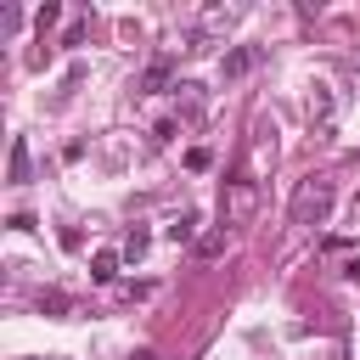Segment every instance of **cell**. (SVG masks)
Wrapping results in <instances>:
<instances>
[{
    "label": "cell",
    "instance_id": "cell-1",
    "mask_svg": "<svg viewBox=\"0 0 360 360\" xmlns=\"http://www.w3.org/2000/svg\"><path fill=\"white\" fill-rule=\"evenodd\" d=\"M332 202H338V186H332L326 174H304V180L292 186V197H287V219H292V225H326Z\"/></svg>",
    "mask_w": 360,
    "mask_h": 360
},
{
    "label": "cell",
    "instance_id": "cell-2",
    "mask_svg": "<svg viewBox=\"0 0 360 360\" xmlns=\"http://www.w3.org/2000/svg\"><path fill=\"white\" fill-rule=\"evenodd\" d=\"M253 214H259V186H253L248 174L225 180V191H219V219H225V225H248Z\"/></svg>",
    "mask_w": 360,
    "mask_h": 360
},
{
    "label": "cell",
    "instance_id": "cell-3",
    "mask_svg": "<svg viewBox=\"0 0 360 360\" xmlns=\"http://www.w3.org/2000/svg\"><path fill=\"white\" fill-rule=\"evenodd\" d=\"M259 62H264V45H236V51L219 56V73H225V79H242V73H253Z\"/></svg>",
    "mask_w": 360,
    "mask_h": 360
},
{
    "label": "cell",
    "instance_id": "cell-4",
    "mask_svg": "<svg viewBox=\"0 0 360 360\" xmlns=\"http://www.w3.org/2000/svg\"><path fill=\"white\" fill-rule=\"evenodd\" d=\"M197 225H202V214H197V208H180V214L163 225V236H169L174 248H197Z\"/></svg>",
    "mask_w": 360,
    "mask_h": 360
},
{
    "label": "cell",
    "instance_id": "cell-5",
    "mask_svg": "<svg viewBox=\"0 0 360 360\" xmlns=\"http://www.w3.org/2000/svg\"><path fill=\"white\" fill-rule=\"evenodd\" d=\"M6 180H11V186H28V180H34V163H28V141H22V135L11 141V158H6Z\"/></svg>",
    "mask_w": 360,
    "mask_h": 360
},
{
    "label": "cell",
    "instance_id": "cell-6",
    "mask_svg": "<svg viewBox=\"0 0 360 360\" xmlns=\"http://www.w3.org/2000/svg\"><path fill=\"white\" fill-rule=\"evenodd\" d=\"M118 259H124V253H112V248H101V253H90V281H101V287H107V281L118 276Z\"/></svg>",
    "mask_w": 360,
    "mask_h": 360
},
{
    "label": "cell",
    "instance_id": "cell-7",
    "mask_svg": "<svg viewBox=\"0 0 360 360\" xmlns=\"http://www.w3.org/2000/svg\"><path fill=\"white\" fill-rule=\"evenodd\" d=\"M169 73H174V68H169V62H163V56H158V62H152V68H146V73H141V84H135V90H141V96H158V90H163V84H169Z\"/></svg>",
    "mask_w": 360,
    "mask_h": 360
},
{
    "label": "cell",
    "instance_id": "cell-8",
    "mask_svg": "<svg viewBox=\"0 0 360 360\" xmlns=\"http://www.w3.org/2000/svg\"><path fill=\"white\" fill-rule=\"evenodd\" d=\"M309 124H321V129L332 124V90H326V84L309 90Z\"/></svg>",
    "mask_w": 360,
    "mask_h": 360
},
{
    "label": "cell",
    "instance_id": "cell-9",
    "mask_svg": "<svg viewBox=\"0 0 360 360\" xmlns=\"http://www.w3.org/2000/svg\"><path fill=\"white\" fill-rule=\"evenodd\" d=\"M39 309H45V315H68V309H73V298H68L62 287H45V292H39Z\"/></svg>",
    "mask_w": 360,
    "mask_h": 360
},
{
    "label": "cell",
    "instance_id": "cell-10",
    "mask_svg": "<svg viewBox=\"0 0 360 360\" xmlns=\"http://www.w3.org/2000/svg\"><path fill=\"white\" fill-rule=\"evenodd\" d=\"M197 259H219L225 253V231H208V236H197V248H191Z\"/></svg>",
    "mask_w": 360,
    "mask_h": 360
},
{
    "label": "cell",
    "instance_id": "cell-11",
    "mask_svg": "<svg viewBox=\"0 0 360 360\" xmlns=\"http://www.w3.org/2000/svg\"><path fill=\"white\" fill-rule=\"evenodd\" d=\"M146 242H152V236H146V231H141V225H135V231H129V236H124V259H129V264H135V259H141V253H146Z\"/></svg>",
    "mask_w": 360,
    "mask_h": 360
},
{
    "label": "cell",
    "instance_id": "cell-12",
    "mask_svg": "<svg viewBox=\"0 0 360 360\" xmlns=\"http://www.w3.org/2000/svg\"><path fill=\"white\" fill-rule=\"evenodd\" d=\"M56 17H62V6H56V0H45V6H39V11H34V22H39V34H45V28H51V22H56Z\"/></svg>",
    "mask_w": 360,
    "mask_h": 360
},
{
    "label": "cell",
    "instance_id": "cell-13",
    "mask_svg": "<svg viewBox=\"0 0 360 360\" xmlns=\"http://www.w3.org/2000/svg\"><path fill=\"white\" fill-rule=\"evenodd\" d=\"M186 169H197V174H202V169H208V152H202V146H191V152H186Z\"/></svg>",
    "mask_w": 360,
    "mask_h": 360
},
{
    "label": "cell",
    "instance_id": "cell-14",
    "mask_svg": "<svg viewBox=\"0 0 360 360\" xmlns=\"http://www.w3.org/2000/svg\"><path fill=\"white\" fill-rule=\"evenodd\" d=\"M343 276H349V281H360V259H349V264H343Z\"/></svg>",
    "mask_w": 360,
    "mask_h": 360
},
{
    "label": "cell",
    "instance_id": "cell-15",
    "mask_svg": "<svg viewBox=\"0 0 360 360\" xmlns=\"http://www.w3.org/2000/svg\"><path fill=\"white\" fill-rule=\"evenodd\" d=\"M135 360H158V354H152V349H141V354H135Z\"/></svg>",
    "mask_w": 360,
    "mask_h": 360
}]
</instances>
